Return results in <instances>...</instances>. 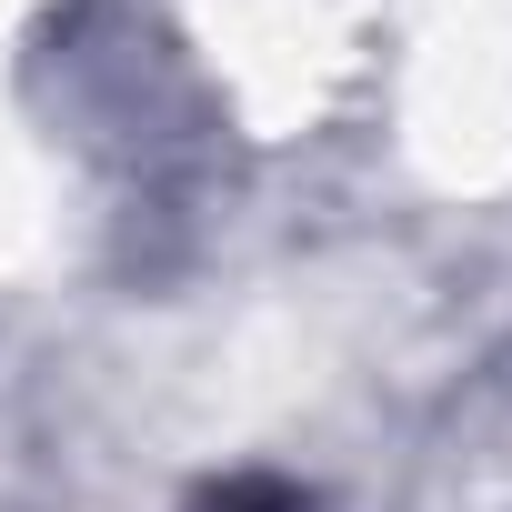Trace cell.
<instances>
[{
	"label": "cell",
	"mask_w": 512,
	"mask_h": 512,
	"mask_svg": "<svg viewBox=\"0 0 512 512\" xmlns=\"http://www.w3.org/2000/svg\"><path fill=\"white\" fill-rule=\"evenodd\" d=\"M191 512H312L292 482H272V472H241V482H221V492H201Z\"/></svg>",
	"instance_id": "6da1fadb"
}]
</instances>
